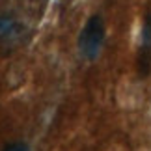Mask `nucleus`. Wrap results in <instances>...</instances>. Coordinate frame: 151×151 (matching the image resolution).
<instances>
[{
  "label": "nucleus",
  "mask_w": 151,
  "mask_h": 151,
  "mask_svg": "<svg viewBox=\"0 0 151 151\" xmlns=\"http://www.w3.org/2000/svg\"><path fill=\"white\" fill-rule=\"evenodd\" d=\"M104 41V22L101 15H91L78 36V50L88 60H95Z\"/></svg>",
  "instance_id": "1"
},
{
  "label": "nucleus",
  "mask_w": 151,
  "mask_h": 151,
  "mask_svg": "<svg viewBox=\"0 0 151 151\" xmlns=\"http://www.w3.org/2000/svg\"><path fill=\"white\" fill-rule=\"evenodd\" d=\"M4 151H28V146L22 142H15V144H9V146H6Z\"/></svg>",
  "instance_id": "3"
},
{
  "label": "nucleus",
  "mask_w": 151,
  "mask_h": 151,
  "mask_svg": "<svg viewBox=\"0 0 151 151\" xmlns=\"http://www.w3.org/2000/svg\"><path fill=\"white\" fill-rule=\"evenodd\" d=\"M15 32H17V21L13 17L0 15V39H8Z\"/></svg>",
  "instance_id": "2"
}]
</instances>
